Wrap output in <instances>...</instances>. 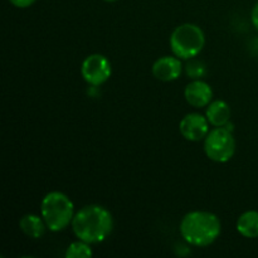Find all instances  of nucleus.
<instances>
[{"mask_svg":"<svg viewBox=\"0 0 258 258\" xmlns=\"http://www.w3.org/2000/svg\"><path fill=\"white\" fill-rule=\"evenodd\" d=\"M209 125L211 123H209L207 116L198 112H191L181 118L180 123H179V131L185 140L198 143V141H203L208 135V133L211 131Z\"/></svg>","mask_w":258,"mask_h":258,"instance_id":"obj_7","label":"nucleus"},{"mask_svg":"<svg viewBox=\"0 0 258 258\" xmlns=\"http://www.w3.org/2000/svg\"><path fill=\"white\" fill-rule=\"evenodd\" d=\"M170 49L181 60L197 57L206 45V34L201 27L193 23L178 25L170 35Z\"/></svg>","mask_w":258,"mask_h":258,"instance_id":"obj_4","label":"nucleus"},{"mask_svg":"<svg viewBox=\"0 0 258 258\" xmlns=\"http://www.w3.org/2000/svg\"><path fill=\"white\" fill-rule=\"evenodd\" d=\"M10 4L14 5L15 8H19V9H25V8H29L34 4L37 0H9Z\"/></svg>","mask_w":258,"mask_h":258,"instance_id":"obj_15","label":"nucleus"},{"mask_svg":"<svg viewBox=\"0 0 258 258\" xmlns=\"http://www.w3.org/2000/svg\"><path fill=\"white\" fill-rule=\"evenodd\" d=\"M251 20H252V24H253V27L258 30V3L254 5L253 9H252Z\"/></svg>","mask_w":258,"mask_h":258,"instance_id":"obj_16","label":"nucleus"},{"mask_svg":"<svg viewBox=\"0 0 258 258\" xmlns=\"http://www.w3.org/2000/svg\"><path fill=\"white\" fill-rule=\"evenodd\" d=\"M19 228L25 236L33 239H38L43 237L45 233V229H48L42 216L39 217L37 214H25V216H23L19 221Z\"/></svg>","mask_w":258,"mask_h":258,"instance_id":"obj_11","label":"nucleus"},{"mask_svg":"<svg viewBox=\"0 0 258 258\" xmlns=\"http://www.w3.org/2000/svg\"><path fill=\"white\" fill-rule=\"evenodd\" d=\"M181 72H183L181 59L174 54L158 58L151 67L153 76L161 82H173L180 77Z\"/></svg>","mask_w":258,"mask_h":258,"instance_id":"obj_8","label":"nucleus"},{"mask_svg":"<svg viewBox=\"0 0 258 258\" xmlns=\"http://www.w3.org/2000/svg\"><path fill=\"white\" fill-rule=\"evenodd\" d=\"M206 64L201 60H197L194 58L188 59V63L185 66V72L188 77L191 80H201L204 75H206Z\"/></svg>","mask_w":258,"mask_h":258,"instance_id":"obj_14","label":"nucleus"},{"mask_svg":"<svg viewBox=\"0 0 258 258\" xmlns=\"http://www.w3.org/2000/svg\"><path fill=\"white\" fill-rule=\"evenodd\" d=\"M184 97L191 107L203 108L213 100V90L206 81L193 80L185 86Z\"/></svg>","mask_w":258,"mask_h":258,"instance_id":"obj_9","label":"nucleus"},{"mask_svg":"<svg viewBox=\"0 0 258 258\" xmlns=\"http://www.w3.org/2000/svg\"><path fill=\"white\" fill-rule=\"evenodd\" d=\"M103 2H106V3H115V2H117V0H103Z\"/></svg>","mask_w":258,"mask_h":258,"instance_id":"obj_17","label":"nucleus"},{"mask_svg":"<svg viewBox=\"0 0 258 258\" xmlns=\"http://www.w3.org/2000/svg\"><path fill=\"white\" fill-rule=\"evenodd\" d=\"M237 232L244 238H258V212L247 211L238 217Z\"/></svg>","mask_w":258,"mask_h":258,"instance_id":"obj_12","label":"nucleus"},{"mask_svg":"<svg viewBox=\"0 0 258 258\" xmlns=\"http://www.w3.org/2000/svg\"><path fill=\"white\" fill-rule=\"evenodd\" d=\"M93 251L90 247V243L78 239V241L73 242L67 247L64 256L67 258H86L91 257Z\"/></svg>","mask_w":258,"mask_h":258,"instance_id":"obj_13","label":"nucleus"},{"mask_svg":"<svg viewBox=\"0 0 258 258\" xmlns=\"http://www.w3.org/2000/svg\"><path fill=\"white\" fill-rule=\"evenodd\" d=\"M231 107L226 101L214 100L207 106L206 116L213 127H224L231 120Z\"/></svg>","mask_w":258,"mask_h":258,"instance_id":"obj_10","label":"nucleus"},{"mask_svg":"<svg viewBox=\"0 0 258 258\" xmlns=\"http://www.w3.org/2000/svg\"><path fill=\"white\" fill-rule=\"evenodd\" d=\"M75 204L62 191H49L40 203V216L50 232H60L72 224Z\"/></svg>","mask_w":258,"mask_h":258,"instance_id":"obj_3","label":"nucleus"},{"mask_svg":"<svg viewBox=\"0 0 258 258\" xmlns=\"http://www.w3.org/2000/svg\"><path fill=\"white\" fill-rule=\"evenodd\" d=\"M111 73H112V67L110 60L105 55L98 53L87 55L81 64V75L83 80L92 87H97L107 82L108 78L111 77Z\"/></svg>","mask_w":258,"mask_h":258,"instance_id":"obj_6","label":"nucleus"},{"mask_svg":"<svg viewBox=\"0 0 258 258\" xmlns=\"http://www.w3.org/2000/svg\"><path fill=\"white\" fill-rule=\"evenodd\" d=\"M236 139L227 127L212 128L203 140L207 158L214 163L223 164L231 160L236 154Z\"/></svg>","mask_w":258,"mask_h":258,"instance_id":"obj_5","label":"nucleus"},{"mask_svg":"<svg viewBox=\"0 0 258 258\" xmlns=\"http://www.w3.org/2000/svg\"><path fill=\"white\" fill-rule=\"evenodd\" d=\"M71 227L78 239L96 244L110 236L113 228V218L105 207L90 204L75 214Z\"/></svg>","mask_w":258,"mask_h":258,"instance_id":"obj_1","label":"nucleus"},{"mask_svg":"<svg viewBox=\"0 0 258 258\" xmlns=\"http://www.w3.org/2000/svg\"><path fill=\"white\" fill-rule=\"evenodd\" d=\"M179 231L181 238L190 246L207 247L219 238L222 224L214 213L193 211L183 217Z\"/></svg>","mask_w":258,"mask_h":258,"instance_id":"obj_2","label":"nucleus"}]
</instances>
